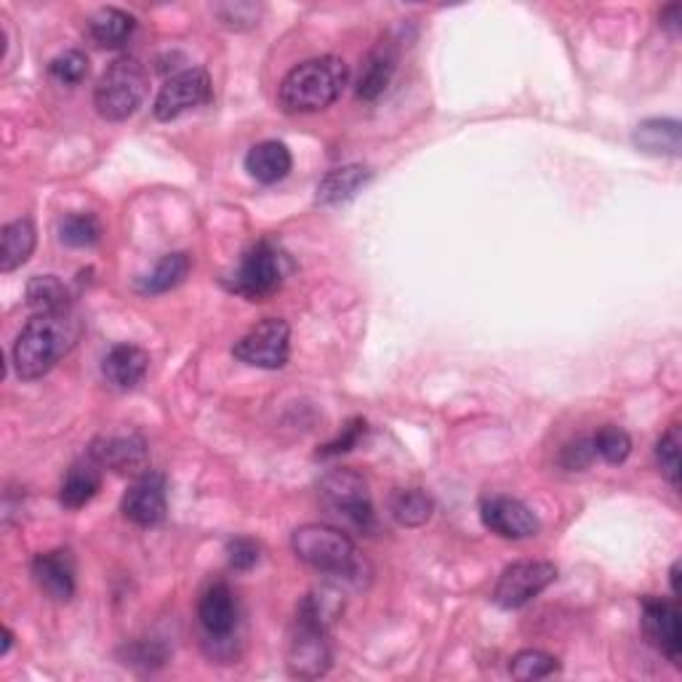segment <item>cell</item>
Segmentation results:
<instances>
[{"label":"cell","instance_id":"obj_37","mask_svg":"<svg viewBox=\"0 0 682 682\" xmlns=\"http://www.w3.org/2000/svg\"><path fill=\"white\" fill-rule=\"evenodd\" d=\"M592 459H594V448H592V440H586V438L573 440V443H568L563 448V453H560V464L571 472L590 467Z\"/></svg>","mask_w":682,"mask_h":682},{"label":"cell","instance_id":"obj_12","mask_svg":"<svg viewBox=\"0 0 682 682\" xmlns=\"http://www.w3.org/2000/svg\"><path fill=\"white\" fill-rule=\"evenodd\" d=\"M643 630L645 638L680 666L682 659V632H680V611L674 600L645 598L643 600Z\"/></svg>","mask_w":682,"mask_h":682},{"label":"cell","instance_id":"obj_18","mask_svg":"<svg viewBox=\"0 0 682 682\" xmlns=\"http://www.w3.org/2000/svg\"><path fill=\"white\" fill-rule=\"evenodd\" d=\"M293 166L291 150L283 142H259L253 144L245 156V171H249L251 179H257L259 184H275L280 179L289 177Z\"/></svg>","mask_w":682,"mask_h":682},{"label":"cell","instance_id":"obj_3","mask_svg":"<svg viewBox=\"0 0 682 682\" xmlns=\"http://www.w3.org/2000/svg\"><path fill=\"white\" fill-rule=\"evenodd\" d=\"M291 546L302 563L329 573V576L350 579L360 571L352 539L333 525L312 523L297 528L291 536Z\"/></svg>","mask_w":682,"mask_h":682},{"label":"cell","instance_id":"obj_32","mask_svg":"<svg viewBox=\"0 0 682 682\" xmlns=\"http://www.w3.org/2000/svg\"><path fill=\"white\" fill-rule=\"evenodd\" d=\"M49 76L62 86H78L89 76V57L83 51L70 49L51 59Z\"/></svg>","mask_w":682,"mask_h":682},{"label":"cell","instance_id":"obj_26","mask_svg":"<svg viewBox=\"0 0 682 682\" xmlns=\"http://www.w3.org/2000/svg\"><path fill=\"white\" fill-rule=\"evenodd\" d=\"M190 257L187 253H166L163 259L156 264V270L150 272L139 285L142 293H166L177 289L182 280L190 275Z\"/></svg>","mask_w":682,"mask_h":682},{"label":"cell","instance_id":"obj_38","mask_svg":"<svg viewBox=\"0 0 682 682\" xmlns=\"http://www.w3.org/2000/svg\"><path fill=\"white\" fill-rule=\"evenodd\" d=\"M661 27H664V30L670 32L672 38L680 36V30H682V9H680L678 3L666 6V9L661 11Z\"/></svg>","mask_w":682,"mask_h":682},{"label":"cell","instance_id":"obj_22","mask_svg":"<svg viewBox=\"0 0 682 682\" xmlns=\"http://www.w3.org/2000/svg\"><path fill=\"white\" fill-rule=\"evenodd\" d=\"M137 30V19L123 9H99L89 19V38L102 49H120Z\"/></svg>","mask_w":682,"mask_h":682},{"label":"cell","instance_id":"obj_1","mask_svg":"<svg viewBox=\"0 0 682 682\" xmlns=\"http://www.w3.org/2000/svg\"><path fill=\"white\" fill-rule=\"evenodd\" d=\"M80 339V320L72 312L36 315L24 325L13 344V368L24 381L43 379Z\"/></svg>","mask_w":682,"mask_h":682},{"label":"cell","instance_id":"obj_9","mask_svg":"<svg viewBox=\"0 0 682 682\" xmlns=\"http://www.w3.org/2000/svg\"><path fill=\"white\" fill-rule=\"evenodd\" d=\"M211 99V80L209 72L200 70V67H190V70L177 72L163 83V89L158 91L156 112L158 120H173L187 110H195V107L205 104Z\"/></svg>","mask_w":682,"mask_h":682},{"label":"cell","instance_id":"obj_35","mask_svg":"<svg viewBox=\"0 0 682 682\" xmlns=\"http://www.w3.org/2000/svg\"><path fill=\"white\" fill-rule=\"evenodd\" d=\"M365 434V421L363 419H352L350 424L344 427V430H341V434L337 440H333V443H329V445H323L318 451V459H329V457H339V453H347V451H352L354 445H358V440L363 438Z\"/></svg>","mask_w":682,"mask_h":682},{"label":"cell","instance_id":"obj_31","mask_svg":"<svg viewBox=\"0 0 682 682\" xmlns=\"http://www.w3.org/2000/svg\"><path fill=\"white\" fill-rule=\"evenodd\" d=\"M560 670L558 659L544 651H520L510 661V672L514 680H544Z\"/></svg>","mask_w":682,"mask_h":682},{"label":"cell","instance_id":"obj_29","mask_svg":"<svg viewBox=\"0 0 682 682\" xmlns=\"http://www.w3.org/2000/svg\"><path fill=\"white\" fill-rule=\"evenodd\" d=\"M432 510H434L432 499L427 497L424 491H419V488L394 493V499H392V518L405 528L424 525L427 520L432 518Z\"/></svg>","mask_w":682,"mask_h":682},{"label":"cell","instance_id":"obj_17","mask_svg":"<svg viewBox=\"0 0 682 682\" xmlns=\"http://www.w3.org/2000/svg\"><path fill=\"white\" fill-rule=\"evenodd\" d=\"M147 371H150V354L137 344H116L110 352H107L102 363L107 384L123 392L142 384Z\"/></svg>","mask_w":682,"mask_h":682},{"label":"cell","instance_id":"obj_21","mask_svg":"<svg viewBox=\"0 0 682 682\" xmlns=\"http://www.w3.org/2000/svg\"><path fill=\"white\" fill-rule=\"evenodd\" d=\"M36 224L30 219H17L0 232V272H13L36 251Z\"/></svg>","mask_w":682,"mask_h":682},{"label":"cell","instance_id":"obj_33","mask_svg":"<svg viewBox=\"0 0 682 682\" xmlns=\"http://www.w3.org/2000/svg\"><path fill=\"white\" fill-rule=\"evenodd\" d=\"M656 459L661 467V474L670 480L672 488H680V430L672 427L656 445Z\"/></svg>","mask_w":682,"mask_h":682},{"label":"cell","instance_id":"obj_14","mask_svg":"<svg viewBox=\"0 0 682 682\" xmlns=\"http://www.w3.org/2000/svg\"><path fill=\"white\" fill-rule=\"evenodd\" d=\"M126 518L133 525L152 528L166 518V478L158 472H144L137 478L129 491H126L123 504H120Z\"/></svg>","mask_w":682,"mask_h":682},{"label":"cell","instance_id":"obj_8","mask_svg":"<svg viewBox=\"0 0 682 682\" xmlns=\"http://www.w3.org/2000/svg\"><path fill=\"white\" fill-rule=\"evenodd\" d=\"M558 579V568L546 560H525V563H514L501 573L497 590H493V600L504 611H518L539 598L552 581Z\"/></svg>","mask_w":682,"mask_h":682},{"label":"cell","instance_id":"obj_16","mask_svg":"<svg viewBox=\"0 0 682 682\" xmlns=\"http://www.w3.org/2000/svg\"><path fill=\"white\" fill-rule=\"evenodd\" d=\"M89 457L97 461L99 467H110L116 472H144L150 453H147V443L139 434H123V438H107L97 440L91 445Z\"/></svg>","mask_w":682,"mask_h":682},{"label":"cell","instance_id":"obj_4","mask_svg":"<svg viewBox=\"0 0 682 682\" xmlns=\"http://www.w3.org/2000/svg\"><path fill=\"white\" fill-rule=\"evenodd\" d=\"M147 70L139 59L120 57L99 78L93 89V107L104 120L120 123L129 120L144 102Z\"/></svg>","mask_w":682,"mask_h":682},{"label":"cell","instance_id":"obj_19","mask_svg":"<svg viewBox=\"0 0 682 682\" xmlns=\"http://www.w3.org/2000/svg\"><path fill=\"white\" fill-rule=\"evenodd\" d=\"M632 142L638 150L648 152V156L678 158L680 156V123L670 118L643 120V123L634 129Z\"/></svg>","mask_w":682,"mask_h":682},{"label":"cell","instance_id":"obj_30","mask_svg":"<svg viewBox=\"0 0 682 682\" xmlns=\"http://www.w3.org/2000/svg\"><path fill=\"white\" fill-rule=\"evenodd\" d=\"M594 457H600L608 464H624L632 453V438L621 427L608 424L592 438Z\"/></svg>","mask_w":682,"mask_h":682},{"label":"cell","instance_id":"obj_7","mask_svg":"<svg viewBox=\"0 0 682 682\" xmlns=\"http://www.w3.org/2000/svg\"><path fill=\"white\" fill-rule=\"evenodd\" d=\"M291 352V325L283 318H267L259 325L245 333L243 339L232 347V354L245 365L267 368L275 371L289 363Z\"/></svg>","mask_w":682,"mask_h":682},{"label":"cell","instance_id":"obj_28","mask_svg":"<svg viewBox=\"0 0 682 682\" xmlns=\"http://www.w3.org/2000/svg\"><path fill=\"white\" fill-rule=\"evenodd\" d=\"M102 238V224L93 213H67L59 222V240L70 249H91Z\"/></svg>","mask_w":682,"mask_h":682},{"label":"cell","instance_id":"obj_20","mask_svg":"<svg viewBox=\"0 0 682 682\" xmlns=\"http://www.w3.org/2000/svg\"><path fill=\"white\" fill-rule=\"evenodd\" d=\"M99 488H102V472H99L97 461L89 457V461H78L64 474L62 488H59V501L67 510H80L97 497Z\"/></svg>","mask_w":682,"mask_h":682},{"label":"cell","instance_id":"obj_27","mask_svg":"<svg viewBox=\"0 0 682 682\" xmlns=\"http://www.w3.org/2000/svg\"><path fill=\"white\" fill-rule=\"evenodd\" d=\"M394 76V53L390 49H381L368 59L363 76L358 80V97L365 102H373L381 93L387 91L390 80Z\"/></svg>","mask_w":682,"mask_h":682},{"label":"cell","instance_id":"obj_40","mask_svg":"<svg viewBox=\"0 0 682 682\" xmlns=\"http://www.w3.org/2000/svg\"><path fill=\"white\" fill-rule=\"evenodd\" d=\"M11 645H13V634H11L9 626H6V630H3V648H0V656H6V653L11 651Z\"/></svg>","mask_w":682,"mask_h":682},{"label":"cell","instance_id":"obj_13","mask_svg":"<svg viewBox=\"0 0 682 682\" xmlns=\"http://www.w3.org/2000/svg\"><path fill=\"white\" fill-rule=\"evenodd\" d=\"M480 518L488 531H493L501 539H531L539 533V520L523 501L510 497H491L480 507Z\"/></svg>","mask_w":682,"mask_h":682},{"label":"cell","instance_id":"obj_34","mask_svg":"<svg viewBox=\"0 0 682 682\" xmlns=\"http://www.w3.org/2000/svg\"><path fill=\"white\" fill-rule=\"evenodd\" d=\"M227 558H230V565L235 568V571H251V568L259 565V560H262V546L245 536L232 539L230 544H227Z\"/></svg>","mask_w":682,"mask_h":682},{"label":"cell","instance_id":"obj_15","mask_svg":"<svg viewBox=\"0 0 682 682\" xmlns=\"http://www.w3.org/2000/svg\"><path fill=\"white\" fill-rule=\"evenodd\" d=\"M32 579L40 592L49 594L57 603H67L76 594V560L70 550L43 552L32 560Z\"/></svg>","mask_w":682,"mask_h":682},{"label":"cell","instance_id":"obj_6","mask_svg":"<svg viewBox=\"0 0 682 682\" xmlns=\"http://www.w3.org/2000/svg\"><path fill=\"white\" fill-rule=\"evenodd\" d=\"M320 499L325 510L350 523L358 531L373 528V504L365 480L352 470H333L320 480Z\"/></svg>","mask_w":682,"mask_h":682},{"label":"cell","instance_id":"obj_10","mask_svg":"<svg viewBox=\"0 0 682 682\" xmlns=\"http://www.w3.org/2000/svg\"><path fill=\"white\" fill-rule=\"evenodd\" d=\"M325 634L329 630L297 621V632H293L289 645V661H285L293 678L315 680L331 670V645Z\"/></svg>","mask_w":682,"mask_h":682},{"label":"cell","instance_id":"obj_25","mask_svg":"<svg viewBox=\"0 0 682 682\" xmlns=\"http://www.w3.org/2000/svg\"><path fill=\"white\" fill-rule=\"evenodd\" d=\"M341 611H344V594H341V590H337L333 584H325L302 600L297 621L320 626V630H329L333 621L339 619Z\"/></svg>","mask_w":682,"mask_h":682},{"label":"cell","instance_id":"obj_11","mask_svg":"<svg viewBox=\"0 0 682 682\" xmlns=\"http://www.w3.org/2000/svg\"><path fill=\"white\" fill-rule=\"evenodd\" d=\"M238 600L224 581H213L209 590L200 594L198 619L209 643H230L232 632L238 626Z\"/></svg>","mask_w":682,"mask_h":682},{"label":"cell","instance_id":"obj_36","mask_svg":"<svg viewBox=\"0 0 682 682\" xmlns=\"http://www.w3.org/2000/svg\"><path fill=\"white\" fill-rule=\"evenodd\" d=\"M217 17L222 19V24L232 27V30H243V27L257 24L259 9L251 3H227L217 6Z\"/></svg>","mask_w":682,"mask_h":682},{"label":"cell","instance_id":"obj_23","mask_svg":"<svg viewBox=\"0 0 682 682\" xmlns=\"http://www.w3.org/2000/svg\"><path fill=\"white\" fill-rule=\"evenodd\" d=\"M27 307L36 315H62L70 312V289L57 275H36L27 283Z\"/></svg>","mask_w":682,"mask_h":682},{"label":"cell","instance_id":"obj_5","mask_svg":"<svg viewBox=\"0 0 682 682\" xmlns=\"http://www.w3.org/2000/svg\"><path fill=\"white\" fill-rule=\"evenodd\" d=\"M285 280V257L270 240H259L243 253L232 275L224 278V285L249 302H262L272 297Z\"/></svg>","mask_w":682,"mask_h":682},{"label":"cell","instance_id":"obj_24","mask_svg":"<svg viewBox=\"0 0 682 682\" xmlns=\"http://www.w3.org/2000/svg\"><path fill=\"white\" fill-rule=\"evenodd\" d=\"M368 179H371V171L363 169V166H341V169H333L320 179L318 203L323 205L347 203V200L358 195L360 187H365Z\"/></svg>","mask_w":682,"mask_h":682},{"label":"cell","instance_id":"obj_39","mask_svg":"<svg viewBox=\"0 0 682 682\" xmlns=\"http://www.w3.org/2000/svg\"><path fill=\"white\" fill-rule=\"evenodd\" d=\"M670 576H672V592H674V598H678V594H680V563L672 565Z\"/></svg>","mask_w":682,"mask_h":682},{"label":"cell","instance_id":"obj_2","mask_svg":"<svg viewBox=\"0 0 682 682\" xmlns=\"http://www.w3.org/2000/svg\"><path fill=\"white\" fill-rule=\"evenodd\" d=\"M347 72L344 59L339 57H318L310 62L297 64L283 78L278 91V102L289 116H310L331 107L344 91Z\"/></svg>","mask_w":682,"mask_h":682}]
</instances>
